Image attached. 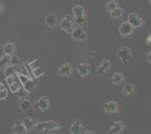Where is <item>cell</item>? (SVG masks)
Returning <instances> with one entry per match:
<instances>
[{"label":"cell","instance_id":"cell-1","mask_svg":"<svg viewBox=\"0 0 151 134\" xmlns=\"http://www.w3.org/2000/svg\"><path fill=\"white\" fill-rule=\"evenodd\" d=\"M34 129L37 131H42L44 134H50L58 132L63 130V128L59 124L54 122H44L35 125Z\"/></svg>","mask_w":151,"mask_h":134},{"label":"cell","instance_id":"cell-2","mask_svg":"<svg viewBox=\"0 0 151 134\" xmlns=\"http://www.w3.org/2000/svg\"><path fill=\"white\" fill-rule=\"evenodd\" d=\"M5 81L7 82V83L8 84L12 94L16 93L19 88L22 87V82H21L20 80H19L16 72L14 75H11V76L10 77H7V78L5 79Z\"/></svg>","mask_w":151,"mask_h":134},{"label":"cell","instance_id":"cell-3","mask_svg":"<svg viewBox=\"0 0 151 134\" xmlns=\"http://www.w3.org/2000/svg\"><path fill=\"white\" fill-rule=\"evenodd\" d=\"M16 74H17L19 80H20L21 82H22V87L26 91L30 92V91H32L33 90H35V87H36V83H35V81H33V80L29 79L27 77L24 76V75H22V74L19 73L18 72H16Z\"/></svg>","mask_w":151,"mask_h":134},{"label":"cell","instance_id":"cell-4","mask_svg":"<svg viewBox=\"0 0 151 134\" xmlns=\"http://www.w3.org/2000/svg\"><path fill=\"white\" fill-rule=\"evenodd\" d=\"M60 27L66 32L72 34L75 27V25H74L73 19L70 15H67L62 19L61 21H60Z\"/></svg>","mask_w":151,"mask_h":134},{"label":"cell","instance_id":"cell-5","mask_svg":"<svg viewBox=\"0 0 151 134\" xmlns=\"http://www.w3.org/2000/svg\"><path fill=\"white\" fill-rule=\"evenodd\" d=\"M103 107L108 115H116L122 110L119 104L115 101H110L105 103Z\"/></svg>","mask_w":151,"mask_h":134},{"label":"cell","instance_id":"cell-6","mask_svg":"<svg viewBox=\"0 0 151 134\" xmlns=\"http://www.w3.org/2000/svg\"><path fill=\"white\" fill-rule=\"evenodd\" d=\"M117 55L125 64H128L132 60V54H131V50L126 47H123L119 49L118 50Z\"/></svg>","mask_w":151,"mask_h":134},{"label":"cell","instance_id":"cell-7","mask_svg":"<svg viewBox=\"0 0 151 134\" xmlns=\"http://www.w3.org/2000/svg\"><path fill=\"white\" fill-rule=\"evenodd\" d=\"M50 103L49 101V98L47 97H41L40 100L35 102L33 104V108L35 110L40 109L42 111H47L50 109Z\"/></svg>","mask_w":151,"mask_h":134},{"label":"cell","instance_id":"cell-8","mask_svg":"<svg viewBox=\"0 0 151 134\" xmlns=\"http://www.w3.org/2000/svg\"><path fill=\"white\" fill-rule=\"evenodd\" d=\"M111 128L108 131V134H119L122 133L125 129V124L122 121L111 122Z\"/></svg>","mask_w":151,"mask_h":134},{"label":"cell","instance_id":"cell-9","mask_svg":"<svg viewBox=\"0 0 151 134\" xmlns=\"http://www.w3.org/2000/svg\"><path fill=\"white\" fill-rule=\"evenodd\" d=\"M69 130L72 134H84L86 129L82 125V122L79 119H76L71 125Z\"/></svg>","mask_w":151,"mask_h":134},{"label":"cell","instance_id":"cell-10","mask_svg":"<svg viewBox=\"0 0 151 134\" xmlns=\"http://www.w3.org/2000/svg\"><path fill=\"white\" fill-rule=\"evenodd\" d=\"M128 22L134 27V28L141 27L144 24V21L137 13H132L128 16Z\"/></svg>","mask_w":151,"mask_h":134},{"label":"cell","instance_id":"cell-11","mask_svg":"<svg viewBox=\"0 0 151 134\" xmlns=\"http://www.w3.org/2000/svg\"><path fill=\"white\" fill-rule=\"evenodd\" d=\"M119 33L123 37H128L134 32V27L128 21L123 22L119 27Z\"/></svg>","mask_w":151,"mask_h":134},{"label":"cell","instance_id":"cell-12","mask_svg":"<svg viewBox=\"0 0 151 134\" xmlns=\"http://www.w3.org/2000/svg\"><path fill=\"white\" fill-rule=\"evenodd\" d=\"M72 35L74 39L76 40V41H84L87 38L86 33L84 32V30L81 27L75 28L73 32H72Z\"/></svg>","mask_w":151,"mask_h":134},{"label":"cell","instance_id":"cell-13","mask_svg":"<svg viewBox=\"0 0 151 134\" xmlns=\"http://www.w3.org/2000/svg\"><path fill=\"white\" fill-rule=\"evenodd\" d=\"M78 74L83 77H87L90 75L91 72V66L88 63H81L78 66Z\"/></svg>","mask_w":151,"mask_h":134},{"label":"cell","instance_id":"cell-14","mask_svg":"<svg viewBox=\"0 0 151 134\" xmlns=\"http://www.w3.org/2000/svg\"><path fill=\"white\" fill-rule=\"evenodd\" d=\"M22 123H23L25 128L27 130V131H31L35 128V125H37L38 122H37V120L35 118L25 117L22 120Z\"/></svg>","mask_w":151,"mask_h":134},{"label":"cell","instance_id":"cell-15","mask_svg":"<svg viewBox=\"0 0 151 134\" xmlns=\"http://www.w3.org/2000/svg\"><path fill=\"white\" fill-rule=\"evenodd\" d=\"M12 131H13V133L16 134H26L28 132L27 130L24 126L23 123L19 120L16 122L15 125L13 126V129H12Z\"/></svg>","mask_w":151,"mask_h":134},{"label":"cell","instance_id":"cell-16","mask_svg":"<svg viewBox=\"0 0 151 134\" xmlns=\"http://www.w3.org/2000/svg\"><path fill=\"white\" fill-rule=\"evenodd\" d=\"M111 63L110 60H109L108 59H105L104 60H103L101 64L100 65L98 68L96 70V73L97 75H102V74H104L105 72H107L109 69L111 68Z\"/></svg>","mask_w":151,"mask_h":134},{"label":"cell","instance_id":"cell-17","mask_svg":"<svg viewBox=\"0 0 151 134\" xmlns=\"http://www.w3.org/2000/svg\"><path fill=\"white\" fill-rule=\"evenodd\" d=\"M72 73V66L70 63H64L59 69V74L62 76L70 77Z\"/></svg>","mask_w":151,"mask_h":134},{"label":"cell","instance_id":"cell-18","mask_svg":"<svg viewBox=\"0 0 151 134\" xmlns=\"http://www.w3.org/2000/svg\"><path fill=\"white\" fill-rule=\"evenodd\" d=\"M73 13L75 18H86V11L81 5H76L73 8Z\"/></svg>","mask_w":151,"mask_h":134},{"label":"cell","instance_id":"cell-19","mask_svg":"<svg viewBox=\"0 0 151 134\" xmlns=\"http://www.w3.org/2000/svg\"><path fill=\"white\" fill-rule=\"evenodd\" d=\"M16 97H17L21 101L27 100V99L29 98V97H30V96L32 95L30 92L26 91L23 87L19 88V89L16 92Z\"/></svg>","mask_w":151,"mask_h":134},{"label":"cell","instance_id":"cell-20","mask_svg":"<svg viewBox=\"0 0 151 134\" xmlns=\"http://www.w3.org/2000/svg\"><path fill=\"white\" fill-rule=\"evenodd\" d=\"M4 52L5 54H8V55H11L13 54L16 51V47L12 43H7L4 46Z\"/></svg>","mask_w":151,"mask_h":134},{"label":"cell","instance_id":"cell-21","mask_svg":"<svg viewBox=\"0 0 151 134\" xmlns=\"http://www.w3.org/2000/svg\"><path fill=\"white\" fill-rule=\"evenodd\" d=\"M125 80V77L122 74L119 73V72H116V73L114 74V75L111 77V81L114 83L116 84V85H120Z\"/></svg>","mask_w":151,"mask_h":134},{"label":"cell","instance_id":"cell-22","mask_svg":"<svg viewBox=\"0 0 151 134\" xmlns=\"http://www.w3.org/2000/svg\"><path fill=\"white\" fill-rule=\"evenodd\" d=\"M46 23L49 27H55L58 23V18L55 15H49L46 18Z\"/></svg>","mask_w":151,"mask_h":134},{"label":"cell","instance_id":"cell-23","mask_svg":"<svg viewBox=\"0 0 151 134\" xmlns=\"http://www.w3.org/2000/svg\"><path fill=\"white\" fill-rule=\"evenodd\" d=\"M135 91V87L131 83L125 84L123 88V94L126 97H129Z\"/></svg>","mask_w":151,"mask_h":134},{"label":"cell","instance_id":"cell-24","mask_svg":"<svg viewBox=\"0 0 151 134\" xmlns=\"http://www.w3.org/2000/svg\"><path fill=\"white\" fill-rule=\"evenodd\" d=\"M11 57L8 54H5L0 58V70L4 69L10 63Z\"/></svg>","mask_w":151,"mask_h":134},{"label":"cell","instance_id":"cell-25","mask_svg":"<svg viewBox=\"0 0 151 134\" xmlns=\"http://www.w3.org/2000/svg\"><path fill=\"white\" fill-rule=\"evenodd\" d=\"M124 14V10L120 7L115 9L112 12H111V17L113 19H118L122 17Z\"/></svg>","mask_w":151,"mask_h":134},{"label":"cell","instance_id":"cell-26","mask_svg":"<svg viewBox=\"0 0 151 134\" xmlns=\"http://www.w3.org/2000/svg\"><path fill=\"white\" fill-rule=\"evenodd\" d=\"M17 72V66H6L4 68V74L7 77H10L11 75H14L16 72Z\"/></svg>","mask_w":151,"mask_h":134},{"label":"cell","instance_id":"cell-27","mask_svg":"<svg viewBox=\"0 0 151 134\" xmlns=\"http://www.w3.org/2000/svg\"><path fill=\"white\" fill-rule=\"evenodd\" d=\"M7 94H8V91L5 85L0 82V100H4L7 98Z\"/></svg>","mask_w":151,"mask_h":134},{"label":"cell","instance_id":"cell-28","mask_svg":"<svg viewBox=\"0 0 151 134\" xmlns=\"http://www.w3.org/2000/svg\"><path fill=\"white\" fill-rule=\"evenodd\" d=\"M119 7V4H118L117 1H111L108 3L107 6H106V8H107L108 11L109 12H112L113 10H114L115 9L118 8Z\"/></svg>","mask_w":151,"mask_h":134},{"label":"cell","instance_id":"cell-29","mask_svg":"<svg viewBox=\"0 0 151 134\" xmlns=\"http://www.w3.org/2000/svg\"><path fill=\"white\" fill-rule=\"evenodd\" d=\"M31 107V103L29 100H25L22 101V103L20 105V108L21 110H23V111H27V110H29Z\"/></svg>","mask_w":151,"mask_h":134},{"label":"cell","instance_id":"cell-30","mask_svg":"<svg viewBox=\"0 0 151 134\" xmlns=\"http://www.w3.org/2000/svg\"><path fill=\"white\" fill-rule=\"evenodd\" d=\"M10 63L13 65V66H19L21 63V60L18 56L14 55L13 57H11V60H10Z\"/></svg>","mask_w":151,"mask_h":134},{"label":"cell","instance_id":"cell-31","mask_svg":"<svg viewBox=\"0 0 151 134\" xmlns=\"http://www.w3.org/2000/svg\"><path fill=\"white\" fill-rule=\"evenodd\" d=\"M75 21L78 25H83L86 21V18H75Z\"/></svg>","mask_w":151,"mask_h":134},{"label":"cell","instance_id":"cell-32","mask_svg":"<svg viewBox=\"0 0 151 134\" xmlns=\"http://www.w3.org/2000/svg\"><path fill=\"white\" fill-rule=\"evenodd\" d=\"M150 52H149V54H148V57H147V58H148V61H149V63H150Z\"/></svg>","mask_w":151,"mask_h":134}]
</instances>
